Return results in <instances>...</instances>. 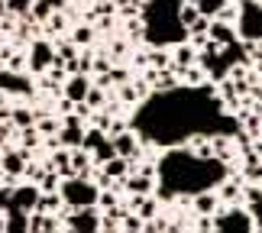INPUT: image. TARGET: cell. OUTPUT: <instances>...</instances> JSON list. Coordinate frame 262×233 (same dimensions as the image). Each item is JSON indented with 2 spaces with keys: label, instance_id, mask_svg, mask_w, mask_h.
<instances>
[{
  "label": "cell",
  "instance_id": "obj_1",
  "mask_svg": "<svg viewBox=\"0 0 262 233\" xmlns=\"http://www.w3.org/2000/svg\"><path fill=\"white\" fill-rule=\"evenodd\" d=\"M58 195H62V201H65L68 207H94L100 188L91 178L68 175V178H62V185H58Z\"/></svg>",
  "mask_w": 262,
  "mask_h": 233
},
{
  "label": "cell",
  "instance_id": "obj_2",
  "mask_svg": "<svg viewBox=\"0 0 262 233\" xmlns=\"http://www.w3.org/2000/svg\"><path fill=\"white\" fill-rule=\"evenodd\" d=\"M236 33H239V39H246V43L262 39V0H243V4H239Z\"/></svg>",
  "mask_w": 262,
  "mask_h": 233
},
{
  "label": "cell",
  "instance_id": "obj_3",
  "mask_svg": "<svg viewBox=\"0 0 262 233\" xmlns=\"http://www.w3.org/2000/svg\"><path fill=\"white\" fill-rule=\"evenodd\" d=\"M214 230L220 233H249V230H256L253 227V217H249V210L246 204H230L227 210H220V214H214Z\"/></svg>",
  "mask_w": 262,
  "mask_h": 233
},
{
  "label": "cell",
  "instance_id": "obj_4",
  "mask_svg": "<svg viewBox=\"0 0 262 233\" xmlns=\"http://www.w3.org/2000/svg\"><path fill=\"white\" fill-rule=\"evenodd\" d=\"M0 91L4 94H16V97H29L36 91V84L26 75L13 72V68H0Z\"/></svg>",
  "mask_w": 262,
  "mask_h": 233
},
{
  "label": "cell",
  "instance_id": "obj_5",
  "mask_svg": "<svg viewBox=\"0 0 262 233\" xmlns=\"http://www.w3.org/2000/svg\"><path fill=\"white\" fill-rule=\"evenodd\" d=\"M52 62H55V46L49 39H36L29 46V68L33 72H46V68H52Z\"/></svg>",
  "mask_w": 262,
  "mask_h": 233
},
{
  "label": "cell",
  "instance_id": "obj_6",
  "mask_svg": "<svg viewBox=\"0 0 262 233\" xmlns=\"http://www.w3.org/2000/svg\"><path fill=\"white\" fill-rule=\"evenodd\" d=\"M65 230H100V217L94 207H72V214L65 217Z\"/></svg>",
  "mask_w": 262,
  "mask_h": 233
},
{
  "label": "cell",
  "instance_id": "obj_7",
  "mask_svg": "<svg viewBox=\"0 0 262 233\" xmlns=\"http://www.w3.org/2000/svg\"><path fill=\"white\" fill-rule=\"evenodd\" d=\"M110 143H114L117 156H123V159H129V162L139 159V136H136V133H129V130H120V133L110 136Z\"/></svg>",
  "mask_w": 262,
  "mask_h": 233
},
{
  "label": "cell",
  "instance_id": "obj_8",
  "mask_svg": "<svg viewBox=\"0 0 262 233\" xmlns=\"http://www.w3.org/2000/svg\"><path fill=\"white\" fill-rule=\"evenodd\" d=\"M91 84H94V81H91L88 75H68V78H65V84H62V94L72 100V104H81Z\"/></svg>",
  "mask_w": 262,
  "mask_h": 233
},
{
  "label": "cell",
  "instance_id": "obj_9",
  "mask_svg": "<svg viewBox=\"0 0 262 233\" xmlns=\"http://www.w3.org/2000/svg\"><path fill=\"white\" fill-rule=\"evenodd\" d=\"M39 195H42V188H39L36 181H29V185H19V188H13V204L33 214L36 204H39Z\"/></svg>",
  "mask_w": 262,
  "mask_h": 233
},
{
  "label": "cell",
  "instance_id": "obj_10",
  "mask_svg": "<svg viewBox=\"0 0 262 233\" xmlns=\"http://www.w3.org/2000/svg\"><path fill=\"white\" fill-rule=\"evenodd\" d=\"M156 185H159V178L146 175V172H129L126 181H123V188L133 191V195H149V191H156Z\"/></svg>",
  "mask_w": 262,
  "mask_h": 233
},
{
  "label": "cell",
  "instance_id": "obj_11",
  "mask_svg": "<svg viewBox=\"0 0 262 233\" xmlns=\"http://www.w3.org/2000/svg\"><path fill=\"white\" fill-rule=\"evenodd\" d=\"M191 204H194V214H207V217H214V214H217L220 198H217L210 188H201V191H194V195H191Z\"/></svg>",
  "mask_w": 262,
  "mask_h": 233
},
{
  "label": "cell",
  "instance_id": "obj_12",
  "mask_svg": "<svg viewBox=\"0 0 262 233\" xmlns=\"http://www.w3.org/2000/svg\"><path fill=\"white\" fill-rule=\"evenodd\" d=\"M207 36L214 39L217 46H230V43H236V23H224V19H210V29H207Z\"/></svg>",
  "mask_w": 262,
  "mask_h": 233
},
{
  "label": "cell",
  "instance_id": "obj_13",
  "mask_svg": "<svg viewBox=\"0 0 262 233\" xmlns=\"http://www.w3.org/2000/svg\"><path fill=\"white\" fill-rule=\"evenodd\" d=\"M55 139H58V146L78 149V146H81V139H84V126H81V123H65V126L55 133Z\"/></svg>",
  "mask_w": 262,
  "mask_h": 233
},
{
  "label": "cell",
  "instance_id": "obj_14",
  "mask_svg": "<svg viewBox=\"0 0 262 233\" xmlns=\"http://www.w3.org/2000/svg\"><path fill=\"white\" fill-rule=\"evenodd\" d=\"M65 0H33V7H29V19H36V23H46L49 16L55 13V10H62Z\"/></svg>",
  "mask_w": 262,
  "mask_h": 233
},
{
  "label": "cell",
  "instance_id": "obj_15",
  "mask_svg": "<svg viewBox=\"0 0 262 233\" xmlns=\"http://www.w3.org/2000/svg\"><path fill=\"white\" fill-rule=\"evenodd\" d=\"M29 230H36V233H55V230H62V224L55 220V214L33 210V214H29Z\"/></svg>",
  "mask_w": 262,
  "mask_h": 233
},
{
  "label": "cell",
  "instance_id": "obj_16",
  "mask_svg": "<svg viewBox=\"0 0 262 233\" xmlns=\"http://www.w3.org/2000/svg\"><path fill=\"white\" fill-rule=\"evenodd\" d=\"M194 62H198V49L188 46V43H178L175 52H172V68L181 72V68H188V65H194Z\"/></svg>",
  "mask_w": 262,
  "mask_h": 233
},
{
  "label": "cell",
  "instance_id": "obj_17",
  "mask_svg": "<svg viewBox=\"0 0 262 233\" xmlns=\"http://www.w3.org/2000/svg\"><path fill=\"white\" fill-rule=\"evenodd\" d=\"M0 168H4V175H23L26 172V153L23 149H13V153H4V159H0Z\"/></svg>",
  "mask_w": 262,
  "mask_h": 233
},
{
  "label": "cell",
  "instance_id": "obj_18",
  "mask_svg": "<svg viewBox=\"0 0 262 233\" xmlns=\"http://www.w3.org/2000/svg\"><path fill=\"white\" fill-rule=\"evenodd\" d=\"M7 230H13V233H26V230H29V210L16 207V204H10V207H7Z\"/></svg>",
  "mask_w": 262,
  "mask_h": 233
},
{
  "label": "cell",
  "instance_id": "obj_19",
  "mask_svg": "<svg viewBox=\"0 0 262 233\" xmlns=\"http://www.w3.org/2000/svg\"><path fill=\"white\" fill-rule=\"evenodd\" d=\"M210 153H214L220 162H227V165H230V162H233V143H230V136H214V139H210Z\"/></svg>",
  "mask_w": 262,
  "mask_h": 233
},
{
  "label": "cell",
  "instance_id": "obj_20",
  "mask_svg": "<svg viewBox=\"0 0 262 233\" xmlns=\"http://www.w3.org/2000/svg\"><path fill=\"white\" fill-rule=\"evenodd\" d=\"M97 168H104L107 175L117 181V178H126V175H129V159H123V156H114V159H107L104 165H97Z\"/></svg>",
  "mask_w": 262,
  "mask_h": 233
},
{
  "label": "cell",
  "instance_id": "obj_21",
  "mask_svg": "<svg viewBox=\"0 0 262 233\" xmlns=\"http://www.w3.org/2000/svg\"><path fill=\"white\" fill-rule=\"evenodd\" d=\"M178 78L185 81V84H191V88H204V68H201L198 62H194V65H188V68H181Z\"/></svg>",
  "mask_w": 262,
  "mask_h": 233
},
{
  "label": "cell",
  "instance_id": "obj_22",
  "mask_svg": "<svg viewBox=\"0 0 262 233\" xmlns=\"http://www.w3.org/2000/svg\"><path fill=\"white\" fill-rule=\"evenodd\" d=\"M104 139H110L107 136V130H100V126H91V130H84V139H81V146L88 149V153H94V149L104 143Z\"/></svg>",
  "mask_w": 262,
  "mask_h": 233
},
{
  "label": "cell",
  "instance_id": "obj_23",
  "mask_svg": "<svg viewBox=\"0 0 262 233\" xmlns=\"http://www.w3.org/2000/svg\"><path fill=\"white\" fill-rule=\"evenodd\" d=\"M198 16H201V10H198L194 4H191V0H181V4H178V23L185 26V29H188L191 23H194Z\"/></svg>",
  "mask_w": 262,
  "mask_h": 233
},
{
  "label": "cell",
  "instance_id": "obj_24",
  "mask_svg": "<svg viewBox=\"0 0 262 233\" xmlns=\"http://www.w3.org/2000/svg\"><path fill=\"white\" fill-rule=\"evenodd\" d=\"M36 130H39V136H55L58 133V123L49 114H42V110H39L36 114Z\"/></svg>",
  "mask_w": 262,
  "mask_h": 233
},
{
  "label": "cell",
  "instance_id": "obj_25",
  "mask_svg": "<svg viewBox=\"0 0 262 233\" xmlns=\"http://www.w3.org/2000/svg\"><path fill=\"white\" fill-rule=\"evenodd\" d=\"M10 120H13V126H33L36 123V114L33 110H26V107H16V110H10Z\"/></svg>",
  "mask_w": 262,
  "mask_h": 233
},
{
  "label": "cell",
  "instance_id": "obj_26",
  "mask_svg": "<svg viewBox=\"0 0 262 233\" xmlns=\"http://www.w3.org/2000/svg\"><path fill=\"white\" fill-rule=\"evenodd\" d=\"M146 62L152 68H172V55L162 52V49H152V52H146Z\"/></svg>",
  "mask_w": 262,
  "mask_h": 233
},
{
  "label": "cell",
  "instance_id": "obj_27",
  "mask_svg": "<svg viewBox=\"0 0 262 233\" xmlns=\"http://www.w3.org/2000/svg\"><path fill=\"white\" fill-rule=\"evenodd\" d=\"M84 104H88L91 110H100V107H104V104H107V97H104V91H100L97 84H91V88H88V94H84Z\"/></svg>",
  "mask_w": 262,
  "mask_h": 233
},
{
  "label": "cell",
  "instance_id": "obj_28",
  "mask_svg": "<svg viewBox=\"0 0 262 233\" xmlns=\"http://www.w3.org/2000/svg\"><path fill=\"white\" fill-rule=\"evenodd\" d=\"M114 156H117L114 143H110V139H104V143L94 149V156H91V159H94V165H104V162H107V159H114Z\"/></svg>",
  "mask_w": 262,
  "mask_h": 233
},
{
  "label": "cell",
  "instance_id": "obj_29",
  "mask_svg": "<svg viewBox=\"0 0 262 233\" xmlns=\"http://www.w3.org/2000/svg\"><path fill=\"white\" fill-rule=\"evenodd\" d=\"M91 39H94V29L91 26H75L72 29V43L81 49V46H91Z\"/></svg>",
  "mask_w": 262,
  "mask_h": 233
},
{
  "label": "cell",
  "instance_id": "obj_30",
  "mask_svg": "<svg viewBox=\"0 0 262 233\" xmlns=\"http://www.w3.org/2000/svg\"><path fill=\"white\" fill-rule=\"evenodd\" d=\"M19 136H23V153H29V149L39 146V130H36V123L33 126H23V130H19Z\"/></svg>",
  "mask_w": 262,
  "mask_h": 233
},
{
  "label": "cell",
  "instance_id": "obj_31",
  "mask_svg": "<svg viewBox=\"0 0 262 233\" xmlns=\"http://www.w3.org/2000/svg\"><path fill=\"white\" fill-rule=\"evenodd\" d=\"M29 7H33V0H7V13L13 16H29Z\"/></svg>",
  "mask_w": 262,
  "mask_h": 233
},
{
  "label": "cell",
  "instance_id": "obj_32",
  "mask_svg": "<svg viewBox=\"0 0 262 233\" xmlns=\"http://www.w3.org/2000/svg\"><path fill=\"white\" fill-rule=\"evenodd\" d=\"M191 4H194V7H198V10H201L204 16H214L217 10L224 7V0H191Z\"/></svg>",
  "mask_w": 262,
  "mask_h": 233
},
{
  "label": "cell",
  "instance_id": "obj_33",
  "mask_svg": "<svg viewBox=\"0 0 262 233\" xmlns=\"http://www.w3.org/2000/svg\"><path fill=\"white\" fill-rule=\"evenodd\" d=\"M46 26H49V33H62V29L68 26V16L65 13H52L46 19Z\"/></svg>",
  "mask_w": 262,
  "mask_h": 233
},
{
  "label": "cell",
  "instance_id": "obj_34",
  "mask_svg": "<svg viewBox=\"0 0 262 233\" xmlns=\"http://www.w3.org/2000/svg\"><path fill=\"white\" fill-rule=\"evenodd\" d=\"M246 210H249V217H253V227L262 230V198H259V201H249Z\"/></svg>",
  "mask_w": 262,
  "mask_h": 233
},
{
  "label": "cell",
  "instance_id": "obj_35",
  "mask_svg": "<svg viewBox=\"0 0 262 233\" xmlns=\"http://www.w3.org/2000/svg\"><path fill=\"white\" fill-rule=\"evenodd\" d=\"M107 75H110V84H126V78H129V75H126V68H114V65H110V72H107Z\"/></svg>",
  "mask_w": 262,
  "mask_h": 233
},
{
  "label": "cell",
  "instance_id": "obj_36",
  "mask_svg": "<svg viewBox=\"0 0 262 233\" xmlns=\"http://www.w3.org/2000/svg\"><path fill=\"white\" fill-rule=\"evenodd\" d=\"M10 136H13V120H4V123H0V149H4V143Z\"/></svg>",
  "mask_w": 262,
  "mask_h": 233
},
{
  "label": "cell",
  "instance_id": "obj_37",
  "mask_svg": "<svg viewBox=\"0 0 262 233\" xmlns=\"http://www.w3.org/2000/svg\"><path fill=\"white\" fill-rule=\"evenodd\" d=\"M10 204H13V188H4V185H0V210H7Z\"/></svg>",
  "mask_w": 262,
  "mask_h": 233
},
{
  "label": "cell",
  "instance_id": "obj_38",
  "mask_svg": "<svg viewBox=\"0 0 262 233\" xmlns=\"http://www.w3.org/2000/svg\"><path fill=\"white\" fill-rule=\"evenodd\" d=\"M94 72L107 75V72H110V58H97V62H94Z\"/></svg>",
  "mask_w": 262,
  "mask_h": 233
},
{
  "label": "cell",
  "instance_id": "obj_39",
  "mask_svg": "<svg viewBox=\"0 0 262 233\" xmlns=\"http://www.w3.org/2000/svg\"><path fill=\"white\" fill-rule=\"evenodd\" d=\"M10 68H13V72H19V68H23V55H16V58H10Z\"/></svg>",
  "mask_w": 262,
  "mask_h": 233
},
{
  "label": "cell",
  "instance_id": "obj_40",
  "mask_svg": "<svg viewBox=\"0 0 262 233\" xmlns=\"http://www.w3.org/2000/svg\"><path fill=\"white\" fill-rule=\"evenodd\" d=\"M253 153H256V156L262 159V136H256V146H253Z\"/></svg>",
  "mask_w": 262,
  "mask_h": 233
},
{
  "label": "cell",
  "instance_id": "obj_41",
  "mask_svg": "<svg viewBox=\"0 0 262 233\" xmlns=\"http://www.w3.org/2000/svg\"><path fill=\"white\" fill-rule=\"evenodd\" d=\"M0 230H7V217H4V210H0Z\"/></svg>",
  "mask_w": 262,
  "mask_h": 233
},
{
  "label": "cell",
  "instance_id": "obj_42",
  "mask_svg": "<svg viewBox=\"0 0 262 233\" xmlns=\"http://www.w3.org/2000/svg\"><path fill=\"white\" fill-rule=\"evenodd\" d=\"M256 91V100H259V107H262V88H253Z\"/></svg>",
  "mask_w": 262,
  "mask_h": 233
},
{
  "label": "cell",
  "instance_id": "obj_43",
  "mask_svg": "<svg viewBox=\"0 0 262 233\" xmlns=\"http://www.w3.org/2000/svg\"><path fill=\"white\" fill-rule=\"evenodd\" d=\"M224 4H243V0H224Z\"/></svg>",
  "mask_w": 262,
  "mask_h": 233
},
{
  "label": "cell",
  "instance_id": "obj_44",
  "mask_svg": "<svg viewBox=\"0 0 262 233\" xmlns=\"http://www.w3.org/2000/svg\"><path fill=\"white\" fill-rule=\"evenodd\" d=\"M0 104H4V91H0Z\"/></svg>",
  "mask_w": 262,
  "mask_h": 233
}]
</instances>
